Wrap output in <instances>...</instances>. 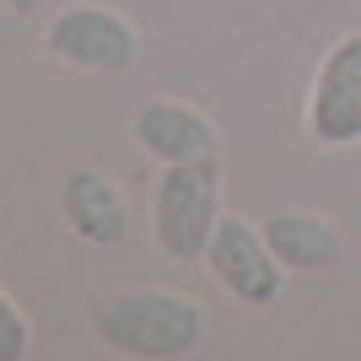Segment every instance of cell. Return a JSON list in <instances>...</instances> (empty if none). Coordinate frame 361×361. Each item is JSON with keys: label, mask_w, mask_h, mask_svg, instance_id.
<instances>
[{"label": "cell", "mask_w": 361, "mask_h": 361, "mask_svg": "<svg viewBox=\"0 0 361 361\" xmlns=\"http://www.w3.org/2000/svg\"><path fill=\"white\" fill-rule=\"evenodd\" d=\"M307 130L329 151L361 140V32H345L329 44L313 75V97H307Z\"/></svg>", "instance_id": "5"}, {"label": "cell", "mask_w": 361, "mask_h": 361, "mask_svg": "<svg viewBox=\"0 0 361 361\" xmlns=\"http://www.w3.org/2000/svg\"><path fill=\"white\" fill-rule=\"evenodd\" d=\"M0 6H6V11H16V16H32L44 0H0Z\"/></svg>", "instance_id": "10"}, {"label": "cell", "mask_w": 361, "mask_h": 361, "mask_svg": "<svg viewBox=\"0 0 361 361\" xmlns=\"http://www.w3.org/2000/svg\"><path fill=\"white\" fill-rule=\"evenodd\" d=\"M92 334L114 356L178 361L189 350H200V340H205V307L183 291H162V286L114 291L92 307Z\"/></svg>", "instance_id": "1"}, {"label": "cell", "mask_w": 361, "mask_h": 361, "mask_svg": "<svg viewBox=\"0 0 361 361\" xmlns=\"http://www.w3.org/2000/svg\"><path fill=\"white\" fill-rule=\"evenodd\" d=\"M264 243L286 264V275H318L329 264H340V254H345L340 226L318 211H275L264 221Z\"/></svg>", "instance_id": "8"}, {"label": "cell", "mask_w": 361, "mask_h": 361, "mask_svg": "<svg viewBox=\"0 0 361 361\" xmlns=\"http://www.w3.org/2000/svg\"><path fill=\"white\" fill-rule=\"evenodd\" d=\"M135 140L146 157L157 162H205V157H221V135L216 124L189 103H173V97H157L135 114Z\"/></svg>", "instance_id": "6"}, {"label": "cell", "mask_w": 361, "mask_h": 361, "mask_svg": "<svg viewBox=\"0 0 361 361\" xmlns=\"http://www.w3.org/2000/svg\"><path fill=\"white\" fill-rule=\"evenodd\" d=\"M32 350V329H27V313L6 297L0 286V361H22Z\"/></svg>", "instance_id": "9"}, {"label": "cell", "mask_w": 361, "mask_h": 361, "mask_svg": "<svg viewBox=\"0 0 361 361\" xmlns=\"http://www.w3.org/2000/svg\"><path fill=\"white\" fill-rule=\"evenodd\" d=\"M49 49L75 71H130L140 54V32L130 16L81 0L49 22Z\"/></svg>", "instance_id": "4"}, {"label": "cell", "mask_w": 361, "mask_h": 361, "mask_svg": "<svg viewBox=\"0 0 361 361\" xmlns=\"http://www.w3.org/2000/svg\"><path fill=\"white\" fill-rule=\"evenodd\" d=\"M60 216L81 243H97V248H114L130 238V200L97 167H81L60 183Z\"/></svg>", "instance_id": "7"}, {"label": "cell", "mask_w": 361, "mask_h": 361, "mask_svg": "<svg viewBox=\"0 0 361 361\" xmlns=\"http://www.w3.org/2000/svg\"><path fill=\"white\" fill-rule=\"evenodd\" d=\"M216 221H221V157L205 162H167L151 189V238L173 264L205 259Z\"/></svg>", "instance_id": "2"}, {"label": "cell", "mask_w": 361, "mask_h": 361, "mask_svg": "<svg viewBox=\"0 0 361 361\" xmlns=\"http://www.w3.org/2000/svg\"><path fill=\"white\" fill-rule=\"evenodd\" d=\"M205 270L216 275V286H221L226 297L248 302V307L275 302L281 286H286V264H281L275 248L264 243V226H254L238 211H221L211 243H205Z\"/></svg>", "instance_id": "3"}]
</instances>
